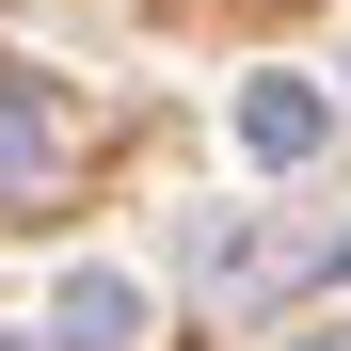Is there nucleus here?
<instances>
[{
    "label": "nucleus",
    "instance_id": "f257e3e1",
    "mask_svg": "<svg viewBox=\"0 0 351 351\" xmlns=\"http://www.w3.org/2000/svg\"><path fill=\"white\" fill-rule=\"evenodd\" d=\"M48 176H64V96H48L32 64H0V223L48 208Z\"/></svg>",
    "mask_w": 351,
    "mask_h": 351
},
{
    "label": "nucleus",
    "instance_id": "f03ea898",
    "mask_svg": "<svg viewBox=\"0 0 351 351\" xmlns=\"http://www.w3.org/2000/svg\"><path fill=\"white\" fill-rule=\"evenodd\" d=\"M319 128H335V112H319L304 80H256V96H240V144H256V160H319Z\"/></svg>",
    "mask_w": 351,
    "mask_h": 351
},
{
    "label": "nucleus",
    "instance_id": "7ed1b4c3",
    "mask_svg": "<svg viewBox=\"0 0 351 351\" xmlns=\"http://www.w3.org/2000/svg\"><path fill=\"white\" fill-rule=\"evenodd\" d=\"M64 335H80V351H144V287H128V271H80V287H64Z\"/></svg>",
    "mask_w": 351,
    "mask_h": 351
}]
</instances>
